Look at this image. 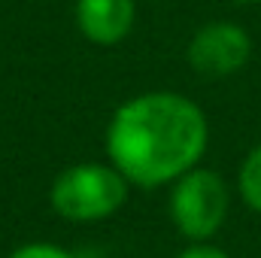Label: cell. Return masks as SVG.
Returning <instances> with one entry per match:
<instances>
[{
	"label": "cell",
	"instance_id": "2",
	"mask_svg": "<svg viewBox=\"0 0 261 258\" xmlns=\"http://www.w3.org/2000/svg\"><path fill=\"white\" fill-rule=\"evenodd\" d=\"M130 189L134 186L110 161H79L55 176L49 189V207L64 222L94 225L113 219L128 203Z\"/></svg>",
	"mask_w": 261,
	"mask_h": 258
},
{
	"label": "cell",
	"instance_id": "8",
	"mask_svg": "<svg viewBox=\"0 0 261 258\" xmlns=\"http://www.w3.org/2000/svg\"><path fill=\"white\" fill-rule=\"evenodd\" d=\"M176 258H231V255H228L225 249L213 246V243H189Z\"/></svg>",
	"mask_w": 261,
	"mask_h": 258
},
{
	"label": "cell",
	"instance_id": "3",
	"mask_svg": "<svg viewBox=\"0 0 261 258\" xmlns=\"http://www.w3.org/2000/svg\"><path fill=\"white\" fill-rule=\"evenodd\" d=\"M167 213L173 228L189 243H210L228 222L231 189L222 173L197 164L170 186Z\"/></svg>",
	"mask_w": 261,
	"mask_h": 258
},
{
	"label": "cell",
	"instance_id": "5",
	"mask_svg": "<svg viewBox=\"0 0 261 258\" xmlns=\"http://www.w3.org/2000/svg\"><path fill=\"white\" fill-rule=\"evenodd\" d=\"M73 18L79 34L94 46H119L137 24V0H76Z\"/></svg>",
	"mask_w": 261,
	"mask_h": 258
},
{
	"label": "cell",
	"instance_id": "6",
	"mask_svg": "<svg viewBox=\"0 0 261 258\" xmlns=\"http://www.w3.org/2000/svg\"><path fill=\"white\" fill-rule=\"evenodd\" d=\"M237 194L252 213L261 216V143L243 155L237 167Z\"/></svg>",
	"mask_w": 261,
	"mask_h": 258
},
{
	"label": "cell",
	"instance_id": "7",
	"mask_svg": "<svg viewBox=\"0 0 261 258\" xmlns=\"http://www.w3.org/2000/svg\"><path fill=\"white\" fill-rule=\"evenodd\" d=\"M6 258H79V255L58 246V243H49V240H31V243L15 246Z\"/></svg>",
	"mask_w": 261,
	"mask_h": 258
},
{
	"label": "cell",
	"instance_id": "4",
	"mask_svg": "<svg viewBox=\"0 0 261 258\" xmlns=\"http://www.w3.org/2000/svg\"><path fill=\"white\" fill-rule=\"evenodd\" d=\"M252 52H255V43L243 24L231 18H216L200 24L192 34L186 46V61L197 76L228 79L252 61Z\"/></svg>",
	"mask_w": 261,
	"mask_h": 258
},
{
	"label": "cell",
	"instance_id": "9",
	"mask_svg": "<svg viewBox=\"0 0 261 258\" xmlns=\"http://www.w3.org/2000/svg\"><path fill=\"white\" fill-rule=\"evenodd\" d=\"M231 3H240V6H252V3H261V0H231Z\"/></svg>",
	"mask_w": 261,
	"mask_h": 258
},
{
	"label": "cell",
	"instance_id": "1",
	"mask_svg": "<svg viewBox=\"0 0 261 258\" xmlns=\"http://www.w3.org/2000/svg\"><path fill=\"white\" fill-rule=\"evenodd\" d=\"M107 161L137 189H167L195 170L210 146V119L182 91L134 94L107 122Z\"/></svg>",
	"mask_w": 261,
	"mask_h": 258
}]
</instances>
